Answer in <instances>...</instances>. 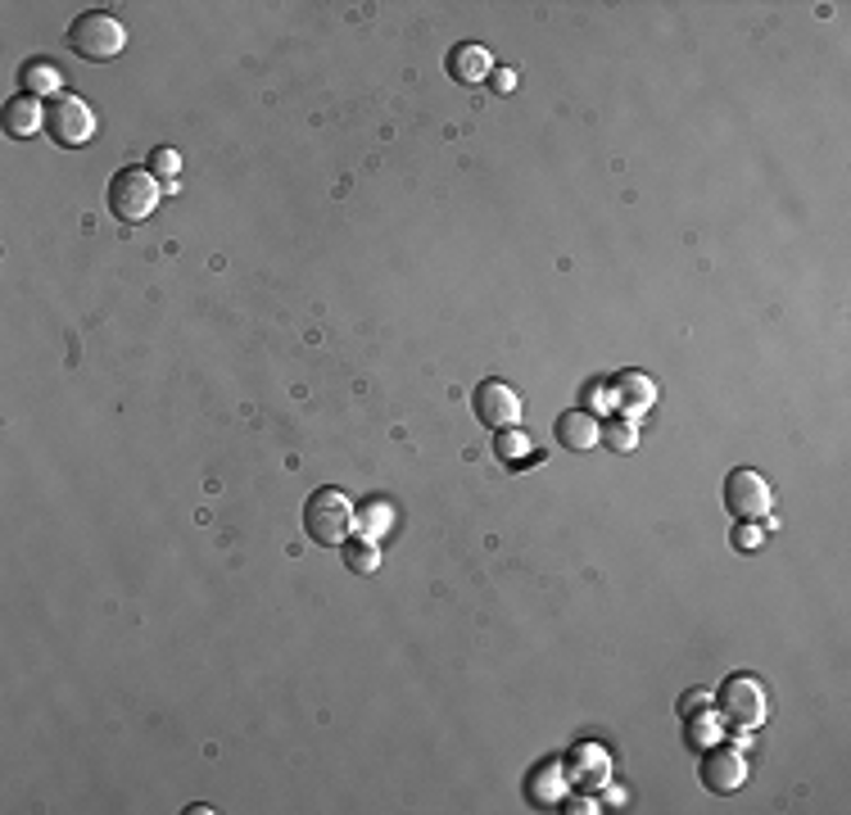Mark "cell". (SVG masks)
<instances>
[{"label":"cell","mask_w":851,"mask_h":815,"mask_svg":"<svg viewBox=\"0 0 851 815\" xmlns=\"http://www.w3.org/2000/svg\"><path fill=\"white\" fill-rule=\"evenodd\" d=\"M526 449H530V439H526V435H516V426H512V431H499V454H503L507 462L526 458Z\"/></svg>","instance_id":"cell-21"},{"label":"cell","mask_w":851,"mask_h":815,"mask_svg":"<svg viewBox=\"0 0 851 815\" xmlns=\"http://www.w3.org/2000/svg\"><path fill=\"white\" fill-rule=\"evenodd\" d=\"M345 567L349 571H358V576H372L377 567H381V548H377V539H349L345 544Z\"/></svg>","instance_id":"cell-17"},{"label":"cell","mask_w":851,"mask_h":815,"mask_svg":"<svg viewBox=\"0 0 851 815\" xmlns=\"http://www.w3.org/2000/svg\"><path fill=\"white\" fill-rule=\"evenodd\" d=\"M494 72V55L480 46V42H462L449 51V78L462 82V87H475V82H485Z\"/></svg>","instance_id":"cell-9"},{"label":"cell","mask_w":851,"mask_h":815,"mask_svg":"<svg viewBox=\"0 0 851 815\" xmlns=\"http://www.w3.org/2000/svg\"><path fill=\"white\" fill-rule=\"evenodd\" d=\"M64 42H68V51L78 55V59H87V64H104V59L123 55L127 32H123V23H119L114 14H104V10H87V14H78V19L68 23Z\"/></svg>","instance_id":"cell-2"},{"label":"cell","mask_w":851,"mask_h":815,"mask_svg":"<svg viewBox=\"0 0 851 815\" xmlns=\"http://www.w3.org/2000/svg\"><path fill=\"white\" fill-rule=\"evenodd\" d=\"M757 544H761L757 526H752V522H743V531H738V548H757Z\"/></svg>","instance_id":"cell-24"},{"label":"cell","mask_w":851,"mask_h":815,"mask_svg":"<svg viewBox=\"0 0 851 815\" xmlns=\"http://www.w3.org/2000/svg\"><path fill=\"white\" fill-rule=\"evenodd\" d=\"M612 394H616V408H625V413H630V422H635V417H643L648 408H652L657 386H652L643 372H620V377L612 381Z\"/></svg>","instance_id":"cell-12"},{"label":"cell","mask_w":851,"mask_h":815,"mask_svg":"<svg viewBox=\"0 0 851 815\" xmlns=\"http://www.w3.org/2000/svg\"><path fill=\"white\" fill-rule=\"evenodd\" d=\"M177 168H181V155L172 150V145H159V150L150 155V172L164 177V187H172V181H177Z\"/></svg>","instance_id":"cell-19"},{"label":"cell","mask_w":851,"mask_h":815,"mask_svg":"<svg viewBox=\"0 0 851 815\" xmlns=\"http://www.w3.org/2000/svg\"><path fill=\"white\" fill-rule=\"evenodd\" d=\"M390 526H394V503L390 499H367V503H358V531L367 539L390 535Z\"/></svg>","instance_id":"cell-16"},{"label":"cell","mask_w":851,"mask_h":815,"mask_svg":"<svg viewBox=\"0 0 851 815\" xmlns=\"http://www.w3.org/2000/svg\"><path fill=\"white\" fill-rule=\"evenodd\" d=\"M702 784H707L712 793H738L748 784V761L738 748H707V761H702Z\"/></svg>","instance_id":"cell-8"},{"label":"cell","mask_w":851,"mask_h":815,"mask_svg":"<svg viewBox=\"0 0 851 815\" xmlns=\"http://www.w3.org/2000/svg\"><path fill=\"white\" fill-rule=\"evenodd\" d=\"M46 132L55 145H64V150H82V145L96 136V114H91V104L82 96H72V91H59L51 104H46Z\"/></svg>","instance_id":"cell-4"},{"label":"cell","mask_w":851,"mask_h":815,"mask_svg":"<svg viewBox=\"0 0 851 815\" xmlns=\"http://www.w3.org/2000/svg\"><path fill=\"white\" fill-rule=\"evenodd\" d=\"M725 507L734 522H761V516H770L774 507V490H770V480L752 467H738L725 476Z\"/></svg>","instance_id":"cell-5"},{"label":"cell","mask_w":851,"mask_h":815,"mask_svg":"<svg viewBox=\"0 0 851 815\" xmlns=\"http://www.w3.org/2000/svg\"><path fill=\"white\" fill-rule=\"evenodd\" d=\"M304 531H309V539L322 544V548H345V544L354 539V531H358V507H354L340 490L322 485V490H313L309 503H304Z\"/></svg>","instance_id":"cell-1"},{"label":"cell","mask_w":851,"mask_h":815,"mask_svg":"<svg viewBox=\"0 0 851 815\" xmlns=\"http://www.w3.org/2000/svg\"><path fill=\"white\" fill-rule=\"evenodd\" d=\"M471 403H475V417L485 422L490 431H512L516 422H522V394H516L507 381H499V377L480 381Z\"/></svg>","instance_id":"cell-7"},{"label":"cell","mask_w":851,"mask_h":815,"mask_svg":"<svg viewBox=\"0 0 851 815\" xmlns=\"http://www.w3.org/2000/svg\"><path fill=\"white\" fill-rule=\"evenodd\" d=\"M567 784H571V774H567L558 761H548V766H539V770L530 774L526 793H530L535 802H558V797L567 793Z\"/></svg>","instance_id":"cell-15"},{"label":"cell","mask_w":851,"mask_h":815,"mask_svg":"<svg viewBox=\"0 0 851 815\" xmlns=\"http://www.w3.org/2000/svg\"><path fill=\"white\" fill-rule=\"evenodd\" d=\"M571 811H580V815H594L598 806H594V802H589V797H575V802H571Z\"/></svg>","instance_id":"cell-25"},{"label":"cell","mask_w":851,"mask_h":815,"mask_svg":"<svg viewBox=\"0 0 851 815\" xmlns=\"http://www.w3.org/2000/svg\"><path fill=\"white\" fill-rule=\"evenodd\" d=\"M558 444H567V449L584 454V449H598L603 444V426L594 413H584V408H571V413L558 417Z\"/></svg>","instance_id":"cell-10"},{"label":"cell","mask_w":851,"mask_h":815,"mask_svg":"<svg viewBox=\"0 0 851 815\" xmlns=\"http://www.w3.org/2000/svg\"><path fill=\"white\" fill-rule=\"evenodd\" d=\"M571 770V780L575 784H589V789H603L607 780H612V757L598 748V744H580L575 752H571V761H567Z\"/></svg>","instance_id":"cell-11"},{"label":"cell","mask_w":851,"mask_h":815,"mask_svg":"<svg viewBox=\"0 0 851 815\" xmlns=\"http://www.w3.org/2000/svg\"><path fill=\"white\" fill-rule=\"evenodd\" d=\"M159 196H164V187H159V177L150 172V168H119L114 177H109V213H114L119 222H145L155 209H159Z\"/></svg>","instance_id":"cell-3"},{"label":"cell","mask_w":851,"mask_h":815,"mask_svg":"<svg viewBox=\"0 0 851 815\" xmlns=\"http://www.w3.org/2000/svg\"><path fill=\"white\" fill-rule=\"evenodd\" d=\"M707 707H712V693H707V689H688L684 702H680L684 716H697V712H707Z\"/></svg>","instance_id":"cell-22"},{"label":"cell","mask_w":851,"mask_h":815,"mask_svg":"<svg viewBox=\"0 0 851 815\" xmlns=\"http://www.w3.org/2000/svg\"><path fill=\"white\" fill-rule=\"evenodd\" d=\"M46 127V104L36 100V96H14L10 104H5V132L14 136V141H27L32 132H42Z\"/></svg>","instance_id":"cell-13"},{"label":"cell","mask_w":851,"mask_h":815,"mask_svg":"<svg viewBox=\"0 0 851 815\" xmlns=\"http://www.w3.org/2000/svg\"><path fill=\"white\" fill-rule=\"evenodd\" d=\"M490 78H494V91H503V96L516 87V72L512 68H499V72H490Z\"/></svg>","instance_id":"cell-23"},{"label":"cell","mask_w":851,"mask_h":815,"mask_svg":"<svg viewBox=\"0 0 851 815\" xmlns=\"http://www.w3.org/2000/svg\"><path fill=\"white\" fill-rule=\"evenodd\" d=\"M19 82H23V91L27 96H59L64 91V78H59V68L51 64V59H27L23 68H19Z\"/></svg>","instance_id":"cell-14"},{"label":"cell","mask_w":851,"mask_h":815,"mask_svg":"<svg viewBox=\"0 0 851 815\" xmlns=\"http://www.w3.org/2000/svg\"><path fill=\"white\" fill-rule=\"evenodd\" d=\"M607 444H612L616 454H630L635 444H639V435H635V422H612V426H607Z\"/></svg>","instance_id":"cell-20"},{"label":"cell","mask_w":851,"mask_h":815,"mask_svg":"<svg viewBox=\"0 0 851 815\" xmlns=\"http://www.w3.org/2000/svg\"><path fill=\"white\" fill-rule=\"evenodd\" d=\"M765 712H770V702H765L761 680H752V676H729L725 680V689H720V716L734 729H743V734L757 729L765 721Z\"/></svg>","instance_id":"cell-6"},{"label":"cell","mask_w":851,"mask_h":815,"mask_svg":"<svg viewBox=\"0 0 851 815\" xmlns=\"http://www.w3.org/2000/svg\"><path fill=\"white\" fill-rule=\"evenodd\" d=\"M688 729H693V734H688V744H693V748H716V744H720V734H725V725L716 721V712L693 716V721H688Z\"/></svg>","instance_id":"cell-18"}]
</instances>
